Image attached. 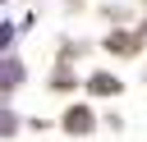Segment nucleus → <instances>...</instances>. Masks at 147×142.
I'll return each mask as SVG.
<instances>
[{"instance_id": "1", "label": "nucleus", "mask_w": 147, "mask_h": 142, "mask_svg": "<svg viewBox=\"0 0 147 142\" xmlns=\"http://www.w3.org/2000/svg\"><path fill=\"white\" fill-rule=\"evenodd\" d=\"M14 73H18L14 64H0V82H14Z\"/></svg>"}, {"instance_id": "2", "label": "nucleus", "mask_w": 147, "mask_h": 142, "mask_svg": "<svg viewBox=\"0 0 147 142\" xmlns=\"http://www.w3.org/2000/svg\"><path fill=\"white\" fill-rule=\"evenodd\" d=\"M9 37H14V27L5 23V27H0V46H9Z\"/></svg>"}]
</instances>
